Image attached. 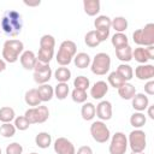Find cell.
Wrapping results in <instances>:
<instances>
[{
  "instance_id": "cell-53",
  "label": "cell",
  "mask_w": 154,
  "mask_h": 154,
  "mask_svg": "<svg viewBox=\"0 0 154 154\" xmlns=\"http://www.w3.org/2000/svg\"><path fill=\"white\" fill-rule=\"evenodd\" d=\"M0 31H1V29H0Z\"/></svg>"
},
{
  "instance_id": "cell-11",
  "label": "cell",
  "mask_w": 154,
  "mask_h": 154,
  "mask_svg": "<svg viewBox=\"0 0 154 154\" xmlns=\"http://www.w3.org/2000/svg\"><path fill=\"white\" fill-rule=\"evenodd\" d=\"M53 148L57 154H75L76 153L73 143L65 137H58L54 141Z\"/></svg>"
},
{
  "instance_id": "cell-47",
  "label": "cell",
  "mask_w": 154,
  "mask_h": 154,
  "mask_svg": "<svg viewBox=\"0 0 154 154\" xmlns=\"http://www.w3.org/2000/svg\"><path fill=\"white\" fill-rule=\"evenodd\" d=\"M148 116L150 119H154V106H148Z\"/></svg>"
},
{
  "instance_id": "cell-38",
  "label": "cell",
  "mask_w": 154,
  "mask_h": 154,
  "mask_svg": "<svg viewBox=\"0 0 154 154\" xmlns=\"http://www.w3.org/2000/svg\"><path fill=\"white\" fill-rule=\"evenodd\" d=\"M16 130H17V129H16L14 125L11 124V123H2V124L0 125V134H1L4 137H6V138L13 137L14 134H16Z\"/></svg>"
},
{
  "instance_id": "cell-5",
  "label": "cell",
  "mask_w": 154,
  "mask_h": 154,
  "mask_svg": "<svg viewBox=\"0 0 154 154\" xmlns=\"http://www.w3.org/2000/svg\"><path fill=\"white\" fill-rule=\"evenodd\" d=\"M111 69V57L107 53L100 52L95 54L93 61L90 63V70L94 75L103 76Z\"/></svg>"
},
{
  "instance_id": "cell-6",
  "label": "cell",
  "mask_w": 154,
  "mask_h": 154,
  "mask_svg": "<svg viewBox=\"0 0 154 154\" xmlns=\"http://www.w3.org/2000/svg\"><path fill=\"white\" fill-rule=\"evenodd\" d=\"M128 146L131 148L132 153L144 152L146 146H147L146 132L140 130V129H135L134 131H131L129 134V137H128Z\"/></svg>"
},
{
  "instance_id": "cell-33",
  "label": "cell",
  "mask_w": 154,
  "mask_h": 154,
  "mask_svg": "<svg viewBox=\"0 0 154 154\" xmlns=\"http://www.w3.org/2000/svg\"><path fill=\"white\" fill-rule=\"evenodd\" d=\"M132 58L140 64H147V61L149 60L144 47H137V48L132 49Z\"/></svg>"
},
{
  "instance_id": "cell-42",
  "label": "cell",
  "mask_w": 154,
  "mask_h": 154,
  "mask_svg": "<svg viewBox=\"0 0 154 154\" xmlns=\"http://www.w3.org/2000/svg\"><path fill=\"white\" fill-rule=\"evenodd\" d=\"M23 147L18 142H12L6 147V154H22Z\"/></svg>"
},
{
  "instance_id": "cell-41",
  "label": "cell",
  "mask_w": 154,
  "mask_h": 154,
  "mask_svg": "<svg viewBox=\"0 0 154 154\" xmlns=\"http://www.w3.org/2000/svg\"><path fill=\"white\" fill-rule=\"evenodd\" d=\"M14 128L19 131H25L29 129L30 126V123L28 122V119L24 117V116H19V117H16L14 118Z\"/></svg>"
},
{
  "instance_id": "cell-50",
  "label": "cell",
  "mask_w": 154,
  "mask_h": 154,
  "mask_svg": "<svg viewBox=\"0 0 154 154\" xmlns=\"http://www.w3.org/2000/svg\"><path fill=\"white\" fill-rule=\"evenodd\" d=\"M131 154H144V152H141V153H132L131 152Z\"/></svg>"
},
{
  "instance_id": "cell-3",
  "label": "cell",
  "mask_w": 154,
  "mask_h": 154,
  "mask_svg": "<svg viewBox=\"0 0 154 154\" xmlns=\"http://www.w3.org/2000/svg\"><path fill=\"white\" fill-rule=\"evenodd\" d=\"M76 54H77L76 43L71 40H65L61 42V45L58 49V53L55 55V59L60 66H67L72 61V59Z\"/></svg>"
},
{
  "instance_id": "cell-15",
  "label": "cell",
  "mask_w": 154,
  "mask_h": 154,
  "mask_svg": "<svg viewBox=\"0 0 154 154\" xmlns=\"http://www.w3.org/2000/svg\"><path fill=\"white\" fill-rule=\"evenodd\" d=\"M20 64L25 70H34L37 58L32 51H24L19 57Z\"/></svg>"
},
{
  "instance_id": "cell-30",
  "label": "cell",
  "mask_w": 154,
  "mask_h": 154,
  "mask_svg": "<svg viewBox=\"0 0 154 154\" xmlns=\"http://www.w3.org/2000/svg\"><path fill=\"white\" fill-rule=\"evenodd\" d=\"M147 122V118L146 116L142 113V112H135L134 114H131L130 117V124L131 126H134L135 129H140L142 128Z\"/></svg>"
},
{
  "instance_id": "cell-51",
  "label": "cell",
  "mask_w": 154,
  "mask_h": 154,
  "mask_svg": "<svg viewBox=\"0 0 154 154\" xmlns=\"http://www.w3.org/2000/svg\"><path fill=\"white\" fill-rule=\"evenodd\" d=\"M30 154H37V153H35V152H32V153H30Z\"/></svg>"
},
{
  "instance_id": "cell-36",
  "label": "cell",
  "mask_w": 154,
  "mask_h": 154,
  "mask_svg": "<svg viewBox=\"0 0 154 154\" xmlns=\"http://www.w3.org/2000/svg\"><path fill=\"white\" fill-rule=\"evenodd\" d=\"M84 42H85V45H87L88 47H90V48L97 47V46L101 43V42L99 41L96 34H95V30H90V31H88V32L85 34V36H84Z\"/></svg>"
},
{
  "instance_id": "cell-39",
  "label": "cell",
  "mask_w": 154,
  "mask_h": 154,
  "mask_svg": "<svg viewBox=\"0 0 154 154\" xmlns=\"http://www.w3.org/2000/svg\"><path fill=\"white\" fill-rule=\"evenodd\" d=\"M55 46V38L52 35H43L40 38V48H47V49H54Z\"/></svg>"
},
{
  "instance_id": "cell-40",
  "label": "cell",
  "mask_w": 154,
  "mask_h": 154,
  "mask_svg": "<svg viewBox=\"0 0 154 154\" xmlns=\"http://www.w3.org/2000/svg\"><path fill=\"white\" fill-rule=\"evenodd\" d=\"M71 97L73 100V102L76 103H84L87 101V97H88V94L85 90H81V89H73L72 93H71Z\"/></svg>"
},
{
  "instance_id": "cell-31",
  "label": "cell",
  "mask_w": 154,
  "mask_h": 154,
  "mask_svg": "<svg viewBox=\"0 0 154 154\" xmlns=\"http://www.w3.org/2000/svg\"><path fill=\"white\" fill-rule=\"evenodd\" d=\"M116 71L125 79V82H129V81L132 79V77H134V70H132V67H131L130 65H128V64H120V65L117 67Z\"/></svg>"
},
{
  "instance_id": "cell-24",
  "label": "cell",
  "mask_w": 154,
  "mask_h": 154,
  "mask_svg": "<svg viewBox=\"0 0 154 154\" xmlns=\"http://www.w3.org/2000/svg\"><path fill=\"white\" fill-rule=\"evenodd\" d=\"M116 57L120 61H124V64L125 63H129L132 59V48L129 45L125 46V47L118 48V49H116Z\"/></svg>"
},
{
  "instance_id": "cell-20",
  "label": "cell",
  "mask_w": 154,
  "mask_h": 154,
  "mask_svg": "<svg viewBox=\"0 0 154 154\" xmlns=\"http://www.w3.org/2000/svg\"><path fill=\"white\" fill-rule=\"evenodd\" d=\"M35 143H36V146H37L38 148L46 149V148H48V147L51 146V143H52V136H51L48 132H46V131H41V132H38V134L36 135V137H35Z\"/></svg>"
},
{
  "instance_id": "cell-45",
  "label": "cell",
  "mask_w": 154,
  "mask_h": 154,
  "mask_svg": "<svg viewBox=\"0 0 154 154\" xmlns=\"http://www.w3.org/2000/svg\"><path fill=\"white\" fill-rule=\"evenodd\" d=\"M75 154H93V149L89 146H82L77 149Z\"/></svg>"
},
{
  "instance_id": "cell-22",
  "label": "cell",
  "mask_w": 154,
  "mask_h": 154,
  "mask_svg": "<svg viewBox=\"0 0 154 154\" xmlns=\"http://www.w3.org/2000/svg\"><path fill=\"white\" fill-rule=\"evenodd\" d=\"M96 114V108L95 105L91 102H84L82 108H81V116L84 120H91Z\"/></svg>"
},
{
  "instance_id": "cell-9",
  "label": "cell",
  "mask_w": 154,
  "mask_h": 154,
  "mask_svg": "<svg viewBox=\"0 0 154 154\" xmlns=\"http://www.w3.org/2000/svg\"><path fill=\"white\" fill-rule=\"evenodd\" d=\"M128 149V137L125 136V134L118 131L116 132L112 138H111V143H109V154H125Z\"/></svg>"
},
{
  "instance_id": "cell-27",
  "label": "cell",
  "mask_w": 154,
  "mask_h": 154,
  "mask_svg": "<svg viewBox=\"0 0 154 154\" xmlns=\"http://www.w3.org/2000/svg\"><path fill=\"white\" fill-rule=\"evenodd\" d=\"M14 118H16V113L12 107L4 106L0 108V122L1 123H11L12 120H14Z\"/></svg>"
},
{
  "instance_id": "cell-17",
  "label": "cell",
  "mask_w": 154,
  "mask_h": 154,
  "mask_svg": "<svg viewBox=\"0 0 154 154\" xmlns=\"http://www.w3.org/2000/svg\"><path fill=\"white\" fill-rule=\"evenodd\" d=\"M37 94H38V97L41 100V102H47V101H51L52 97L54 96V88L49 84H41L38 85L37 88Z\"/></svg>"
},
{
  "instance_id": "cell-49",
  "label": "cell",
  "mask_w": 154,
  "mask_h": 154,
  "mask_svg": "<svg viewBox=\"0 0 154 154\" xmlns=\"http://www.w3.org/2000/svg\"><path fill=\"white\" fill-rule=\"evenodd\" d=\"M24 4L26 5V6H38L41 2H40V0H37V1H35V2H29V1H24Z\"/></svg>"
},
{
  "instance_id": "cell-44",
  "label": "cell",
  "mask_w": 154,
  "mask_h": 154,
  "mask_svg": "<svg viewBox=\"0 0 154 154\" xmlns=\"http://www.w3.org/2000/svg\"><path fill=\"white\" fill-rule=\"evenodd\" d=\"M144 93L148 95H154V81L150 79L144 84Z\"/></svg>"
},
{
  "instance_id": "cell-43",
  "label": "cell",
  "mask_w": 154,
  "mask_h": 154,
  "mask_svg": "<svg viewBox=\"0 0 154 154\" xmlns=\"http://www.w3.org/2000/svg\"><path fill=\"white\" fill-rule=\"evenodd\" d=\"M95 34L100 42H103L109 36V29H95Z\"/></svg>"
},
{
  "instance_id": "cell-28",
  "label": "cell",
  "mask_w": 154,
  "mask_h": 154,
  "mask_svg": "<svg viewBox=\"0 0 154 154\" xmlns=\"http://www.w3.org/2000/svg\"><path fill=\"white\" fill-rule=\"evenodd\" d=\"M111 28H113L117 32H124L128 29V19H125V17H114L112 19L111 23Z\"/></svg>"
},
{
  "instance_id": "cell-52",
  "label": "cell",
  "mask_w": 154,
  "mask_h": 154,
  "mask_svg": "<svg viewBox=\"0 0 154 154\" xmlns=\"http://www.w3.org/2000/svg\"><path fill=\"white\" fill-rule=\"evenodd\" d=\"M0 154H1V148H0Z\"/></svg>"
},
{
  "instance_id": "cell-23",
  "label": "cell",
  "mask_w": 154,
  "mask_h": 154,
  "mask_svg": "<svg viewBox=\"0 0 154 154\" xmlns=\"http://www.w3.org/2000/svg\"><path fill=\"white\" fill-rule=\"evenodd\" d=\"M73 63H75L76 67H78V69H85V67H88L90 65L91 60H90L89 54H87L84 52H81V53H77L73 57Z\"/></svg>"
},
{
  "instance_id": "cell-1",
  "label": "cell",
  "mask_w": 154,
  "mask_h": 154,
  "mask_svg": "<svg viewBox=\"0 0 154 154\" xmlns=\"http://www.w3.org/2000/svg\"><path fill=\"white\" fill-rule=\"evenodd\" d=\"M23 28V19L19 12L14 10H8L4 13L0 19V29L11 37H14L20 34Z\"/></svg>"
},
{
  "instance_id": "cell-37",
  "label": "cell",
  "mask_w": 154,
  "mask_h": 154,
  "mask_svg": "<svg viewBox=\"0 0 154 154\" xmlns=\"http://www.w3.org/2000/svg\"><path fill=\"white\" fill-rule=\"evenodd\" d=\"M73 87L76 89H81V90H85L90 87V81L88 77L85 76H77L73 81Z\"/></svg>"
},
{
  "instance_id": "cell-7",
  "label": "cell",
  "mask_w": 154,
  "mask_h": 154,
  "mask_svg": "<svg viewBox=\"0 0 154 154\" xmlns=\"http://www.w3.org/2000/svg\"><path fill=\"white\" fill-rule=\"evenodd\" d=\"M24 117L28 119V122L31 124H41L45 123L49 117V109L47 106H37L28 108L24 113Z\"/></svg>"
},
{
  "instance_id": "cell-32",
  "label": "cell",
  "mask_w": 154,
  "mask_h": 154,
  "mask_svg": "<svg viewBox=\"0 0 154 154\" xmlns=\"http://www.w3.org/2000/svg\"><path fill=\"white\" fill-rule=\"evenodd\" d=\"M54 55V49H47V48H40L38 49V54L36 55L37 61L43 63V64H49V61L52 60Z\"/></svg>"
},
{
  "instance_id": "cell-34",
  "label": "cell",
  "mask_w": 154,
  "mask_h": 154,
  "mask_svg": "<svg viewBox=\"0 0 154 154\" xmlns=\"http://www.w3.org/2000/svg\"><path fill=\"white\" fill-rule=\"evenodd\" d=\"M111 23H112V19L108 16L101 14V16H97L95 18L94 26H95V29H109L111 28Z\"/></svg>"
},
{
  "instance_id": "cell-12",
  "label": "cell",
  "mask_w": 154,
  "mask_h": 154,
  "mask_svg": "<svg viewBox=\"0 0 154 154\" xmlns=\"http://www.w3.org/2000/svg\"><path fill=\"white\" fill-rule=\"evenodd\" d=\"M96 117L103 122V120H109L112 118V103L107 100H103V101H100L97 105H96Z\"/></svg>"
},
{
  "instance_id": "cell-26",
  "label": "cell",
  "mask_w": 154,
  "mask_h": 154,
  "mask_svg": "<svg viewBox=\"0 0 154 154\" xmlns=\"http://www.w3.org/2000/svg\"><path fill=\"white\" fill-rule=\"evenodd\" d=\"M111 42L113 45V47L116 49L118 48H122V47H125L129 45V40H128V36L124 34V32H116L112 38H111Z\"/></svg>"
},
{
  "instance_id": "cell-29",
  "label": "cell",
  "mask_w": 154,
  "mask_h": 154,
  "mask_svg": "<svg viewBox=\"0 0 154 154\" xmlns=\"http://www.w3.org/2000/svg\"><path fill=\"white\" fill-rule=\"evenodd\" d=\"M70 93V88H69V84L67 83H58L55 87H54V95L58 100H64L67 97Z\"/></svg>"
},
{
  "instance_id": "cell-46",
  "label": "cell",
  "mask_w": 154,
  "mask_h": 154,
  "mask_svg": "<svg viewBox=\"0 0 154 154\" xmlns=\"http://www.w3.org/2000/svg\"><path fill=\"white\" fill-rule=\"evenodd\" d=\"M146 51H147L148 59H149V60H153V59H154V46H148V47H146Z\"/></svg>"
},
{
  "instance_id": "cell-35",
  "label": "cell",
  "mask_w": 154,
  "mask_h": 154,
  "mask_svg": "<svg viewBox=\"0 0 154 154\" xmlns=\"http://www.w3.org/2000/svg\"><path fill=\"white\" fill-rule=\"evenodd\" d=\"M107 79H108V83L111 84V87H113V88H116V89L120 88L124 83H126L125 79H124L117 71L111 72V73L108 75V77H107Z\"/></svg>"
},
{
  "instance_id": "cell-18",
  "label": "cell",
  "mask_w": 154,
  "mask_h": 154,
  "mask_svg": "<svg viewBox=\"0 0 154 154\" xmlns=\"http://www.w3.org/2000/svg\"><path fill=\"white\" fill-rule=\"evenodd\" d=\"M83 8L88 16L94 17L100 12V1L99 0H84Z\"/></svg>"
},
{
  "instance_id": "cell-48",
  "label": "cell",
  "mask_w": 154,
  "mask_h": 154,
  "mask_svg": "<svg viewBox=\"0 0 154 154\" xmlns=\"http://www.w3.org/2000/svg\"><path fill=\"white\" fill-rule=\"evenodd\" d=\"M5 69H6V61L0 58V72L5 71Z\"/></svg>"
},
{
  "instance_id": "cell-8",
  "label": "cell",
  "mask_w": 154,
  "mask_h": 154,
  "mask_svg": "<svg viewBox=\"0 0 154 154\" xmlns=\"http://www.w3.org/2000/svg\"><path fill=\"white\" fill-rule=\"evenodd\" d=\"M90 135H91L93 140L96 141L97 143H106L111 137L109 129L101 120H96V122L91 123V125H90Z\"/></svg>"
},
{
  "instance_id": "cell-16",
  "label": "cell",
  "mask_w": 154,
  "mask_h": 154,
  "mask_svg": "<svg viewBox=\"0 0 154 154\" xmlns=\"http://www.w3.org/2000/svg\"><path fill=\"white\" fill-rule=\"evenodd\" d=\"M131 101H132V108L137 112H142L147 109V107L149 106L148 96H146L143 93H136L135 96L131 99Z\"/></svg>"
},
{
  "instance_id": "cell-21",
  "label": "cell",
  "mask_w": 154,
  "mask_h": 154,
  "mask_svg": "<svg viewBox=\"0 0 154 154\" xmlns=\"http://www.w3.org/2000/svg\"><path fill=\"white\" fill-rule=\"evenodd\" d=\"M24 100H25V103L31 107H37L41 103V100L37 94V89H29L24 95Z\"/></svg>"
},
{
  "instance_id": "cell-19",
  "label": "cell",
  "mask_w": 154,
  "mask_h": 154,
  "mask_svg": "<svg viewBox=\"0 0 154 154\" xmlns=\"http://www.w3.org/2000/svg\"><path fill=\"white\" fill-rule=\"evenodd\" d=\"M118 94L124 100H131L136 94V88L131 83L126 82L120 88H118Z\"/></svg>"
},
{
  "instance_id": "cell-10",
  "label": "cell",
  "mask_w": 154,
  "mask_h": 154,
  "mask_svg": "<svg viewBox=\"0 0 154 154\" xmlns=\"http://www.w3.org/2000/svg\"><path fill=\"white\" fill-rule=\"evenodd\" d=\"M32 77H34V81L40 85L49 82V79L52 77V69H51L49 64H43V63L36 61Z\"/></svg>"
},
{
  "instance_id": "cell-14",
  "label": "cell",
  "mask_w": 154,
  "mask_h": 154,
  "mask_svg": "<svg viewBox=\"0 0 154 154\" xmlns=\"http://www.w3.org/2000/svg\"><path fill=\"white\" fill-rule=\"evenodd\" d=\"M108 91V84L105 81H97L90 88V96L95 100L102 99Z\"/></svg>"
},
{
  "instance_id": "cell-13",
  "label": "cell",
  "mask_w": 154,
  "mask_h": 154,
  "mask_svg": "<svg viewBox=\"0 0 154 154\" xmlns=\"http://www.w3.org/2000/svg\"><path fill=\"white\" fill-rule=\"evenodd\" d=\"M135 76L141 81H150L154 77V65L141 64L135 69Z\"/></svg>"
},
{
  "instance_id": "cell-2",
  "label": "cell",
  "mask_w": 154,
  "mask_h": 154,
  "mask_svg": "<svg viewBox=\"0 0 154 154\" xmlns=\"http://www.w3.org/2000/svg\"><path fill=\"white\" fill-rule=\"evenodd\" d=\"M24 45L22 41L17 38H10L5 41L4 47H2V58L6 63L13 64L18 60L19 54L23 53Z\"/></svg>"
},
{
  "instance_id": "cell-25",
  "label": "cell",
  "mask_w": 154,
  "mask_h": 154,
  "mask_svg": "<svg viewBox=\"0 0 154 154\" xmlns=\"http://www.w3.org/2000/svg\"><path fill=\"white\" fill-rule=\"evenodd\" d=\"M54 77L58 83H67V81L71 78V71L66 66H60L54 71Z\"/></svg>"
},
{
  "instance_id": "cell-4",
  "label": "cell",
  "mask_w": 154,
  "mask_h": 154,
  "mask_svg": "<svg viewBox=\"0 0 154 154\" xmlns=\"http://www.w3.org/2000/svg\"><path fill=\"white\" fill-rule=\"evenodd\" d=\"M132 40L140 47L154 46V24L148 23L144 28L135 30L132 34Z\"/></svg>"
}]
</instances>
